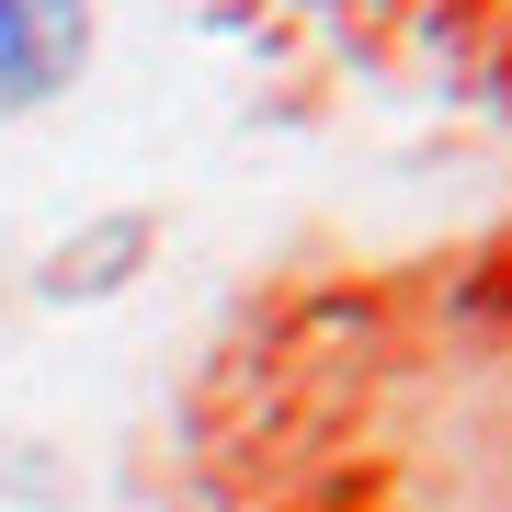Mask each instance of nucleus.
Listing matches in <instances>:
<instances>
[{
	"label": "nucleus",
	"mask_w": 512,
	"mask_h": 512,
	"mask_svg": "<svg viewBox=\"0 0 512 512\" xmlns=\"http://www.w3.org/2000/svg\"><path fill=\"white\" fill-rule=\"evenodd\" d=\"M92 57V0H0V103H46Z\"/></svg>",
	"instance_id": "1"
}]
</instances>
